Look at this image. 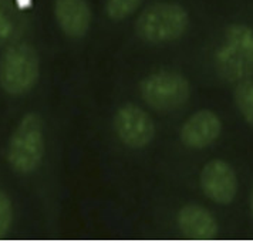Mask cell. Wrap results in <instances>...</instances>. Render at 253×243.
<instances>
[{
    "mask_svg": "<svg viewBox=\"0 0 253 243\" xmlns=\"http://www.w3.org/2000/svg\"><path fill=\"white\" fill-rule=\"evenodd\" d=\"M176 222L179 231L189 239L209 241L219 233V225L215 216L201 205L189 203L179 209Z\"/></svg>",
    "mask_w": 253,
    "mask_h": 243,
    "instance_id": "9",
    "label": "cell"
},
{
    "mask_svg": "<svg viewBox=\"0 0 253 243\" xmlns=\"http://www.w3.org/2000/svg\"><path fill=\"white\" fill-rule=\"evenodd\" d=\"M17 29V14L9 0H0V46L10 41Z\"/></svg>",
    "mask_w": 253,
    "mask_h": 243,
    "instance_id": "12",
    "label": "cell"
},
{
    "mask_svg": "<svg viewBox=\"0 0 253 243\" xmlns=\"http://www.w3.org/2000/svg\"><path fill=\"white\" fill-rule=\"evenodd\" d=\"M13 222V206L9 197L0 189V239L10 231Z\"/></svg>",
    "mask_w": 253,
    "mask_h": 243,
    "instance_id": "14",
    "label": "cell"
},
{
    "mask_svg": "<svg viewBox=\"0 0 253 243\" xmlns=\"http://www.w3.org/2000/svg\"><path fill=\"white\" fill-rule=\"evenodd\" d=\"M54 14L60 29L71 39H80L90 30L91 9L85 0H56Z\"/></svg>",
    "mask_w": 253,
    "mask_h": 243,
    "instance_id": "10",
    "label": "cell"
},
{
    "mask_svg": "<svg viewBox=\"0 0 253 243\" xmlns=\"http://www.w3.org/2000/svg\"><path fill=\"white\" fill-rule=\"evenodd\" d=\"M218 74L225 81H238L253 74V29L246 24H232L226 29L223 43L215 54Z\"/></svg>",
    "mask_w": 253,
    "mask_h": 243,
    "instance_id": "1",
    "label": "cell"
},
{
    "mask_svg": "<svg viewBox=\"0 0 253 243\" xmlns=\"http://www.w3.org/2000/svg\"><path fill=\"white\" fill-rule=\"evenodd\" d=\"M39 56L35 47L17 43L0 57V87L10 95L29 93L39 79Z\"/></svg>",
    "mask_w": 253,
    "mask_h": 243,
    "instance_id": "3",
    "label": "cell"
},
{
    "mask_svg": "<svg viewBox=\"0 0 253 243\" xmlns=\"http://www.w3.org/2000/svg\"><path fill=\"white\" fill-rule=\"evenodd\" d=\"M44 155V124L42 117L29 113L13 132L7 160L17 174L29 175L40 166Z\"/></svg>",
    "mask_w": 253,
    "mask_h": 243,
    "instance_id": "2",
    "label": "cell"
},
{
    "mask_svg": "<svg viewBox=\"0 0 253 243\" xmlns=\"http://www.w3.org/2000/svg\"><path fill=\"white\" fill-rule=\"evenodd\" d=\"M201 188L212 202L228 205L238 194V176L226 161L212 160L202 168Z\"/></svg>",
    "mask_w": 253,
    "mask_h": 243,
    "instance_id": "7",
    "label": "cell"
},
{
    "mask_svg": "<svg viewBox=\"0 0 253 243\" xmlns=\"http://www.w3.org/2000/svg\"><path fill=\"white\" fill-rule=\"evenodd\" d=\"M251 212H252V216H253V189H252V194H251Z\"/></svg>",
    "mask_w": 253,
    "mask_h": 243,
    "instance_id": "16",
    "label": "cell"
},
{
    "mask_svg": "<svg viewBox=\"0 0 253 243\" xmlns=\"http://www.w3.org/2000/svg\"><path fill=\"white\" fill-rule=\"evenodd\" d=\"M142 0H107L105 13L111 20H124L138 10Z\"/></svg>",
    "mask_w": 253,
    "mask_h": 243,
    "instance_id": "13",
    "label": "cell"
},
{
    "mask_svg": "<svg viewBox=\"0 0 253 243\" xmlns=\"http://www.w3.org/2000/svg\"><path fill=\"white\" fill-rule=\"evenodd\" d=\"M222 122L218 114L211 110H201L189 117L181 128V141L188 148L202 150L220 135Z\"/></svg>",
    "mask_w": 253,
    "mask_h": 243,
    "instance_id": "8",
    "label": "cell"
},
{
    "mask_svg": "<svg viewBox=\"0 0 253 243\" xmlns=\"http://www.w3.org/2000/svg\"><path fill=\"white\" fill-rule=\"evenodd\" d=\"M32 1L33 0H16V4H17L19 9H27V7L32 6Z\"/></svg>",
    "mask_w": 253,
    "mask_h": 243,
    "instance_id": "15",
    "label": "cell"
},
{
    "mask_svg": "<svg viewBox=\"0 0 253 243\" xmlns=\"http://www.w3.org/2000/svg\"><path fill=\"white\" fill-rule=\"evenodd\" d=\"M233 97L242 117L253 127V77L238 81Z\"/></svg>",
    "mask_w": 253,
    "mask_h": 243,
    "instance_id": "11",
    "label": "cell"
},
{
    "mask_svg": "<svg viewBox=\"0 0 253 243\" xmlns=\"http://www.w3.org/2000/svg\"><path fill=\"white\" fill-rule=\"evenodd\" d=\"M117 137L129 148H144L155 135V125L147 111L135 104H126L118 108L114 117Z\"/></svg>",
    "mask_w": 253,
    "mask_h": 243,
    "instance_id": "6",
    "label": "cell"
},
{
    "mask_svg": "<svg viewBox=\"0 0 253 243\" xmlns=\"http://www.w3.org/2000/svg\"><path fill=\"white\" fill-rule=\"evenodd\" d=\"M142 100L154 110H178L191 97V84L176 71H158L147 76L139 84Z\"/></svg>",
    "mask_w": 253,
    "mask_h": 243,
    "instance_id": "5",
    "label": "cell"
},
{
    "mask_svg": "<svg viewBox=\"0 0 253 243\" xmlns=\"http://www.w3.org/2000/svg\"><path fill=\"white\" fill-rule=\"evenodd\" d=\"M189 26V16L176 3H155L141 13L137 33L148 43H168L182 37Z\"/></svg>",
    "mask_w": 253,
    "mask_h": 243,
    "instance_id": "4",
    "label": "cell"
}]
</instances>
